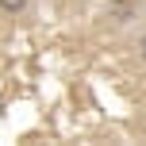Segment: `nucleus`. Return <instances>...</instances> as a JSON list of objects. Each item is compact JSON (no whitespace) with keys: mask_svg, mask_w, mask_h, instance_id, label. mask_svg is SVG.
<instances>
[{"mask_svg":"<svg viewBox=\"0 0 146 146\" xmlns=\"http://www.w3.org/2000/svg\"><path fill=\"white\" fill-rule=\"evenodd\" d=\"M139 58L146 62V31H142V35H139Z\"/></svg>","mask_w":146,"mask_h":146,"instance_id":"3","label":"nucleus"},{"mask_svg":"<svg viewBox=\"0 0 146 146\" xmlns=\"http://www.w3.org/2000/svg\"><path fill=\"white\" fill-rule=\"evenodd\" d=\"M104 15H108L115 27H127L131 19H139V4H135V0H108Z\"/></svg>","mask_w":146,"mask_h":146,"instance_id":"1","label":"nucleus"},{"mask_svg":"<svg viewBox=\"0 0 146 146\" xmlns=\"http://www.w3.org/2000/svg\"><path fill=\"white\" fill-rule=\"evenodd\" d=\"M27 8H31V0H0V15H8V19H19Z\"/></svg>","mask_w":146,"mask_h":146,"instance_id":"2","label":"nucleus"}]
</instances>
